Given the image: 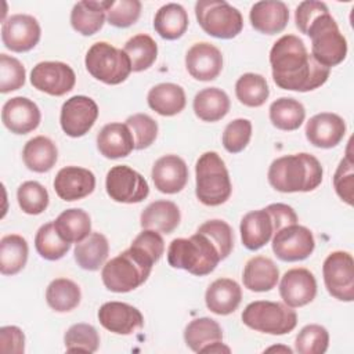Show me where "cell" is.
<instances>
[{
	"label": "cell",
	"instance_id": "6da1fadb",
	"mask_svg": "<svg viewBox=\"0 0 354 354\" xmlns=\"http://www.w3.org/2000/svg\"><path fill=\"white\" fill-rule=\"evenodd\" d=\"M274 83L283 90L311 91L321 87L330 69L319 65L296 35H283L270 50Z\"/></svg>",
	"mask_w": 354,
	"mask_h": 354
},
{
	"label": "cell",
	"instance_id": "7a4b0ae2",
	"mask_svg": "<svg viewBox=\"0 0 354 354\" xmlns=\"http://www.w3.org/2000/svg\"><path fill=\"white\" fill-rule=\"evenodd\" d=\"M324 170L319 160L310 153L285 155L268 167V183L279 192H310L322 183Z\"/></svg>",
	"mask_w": 354,
	"mask_h": 354
},
{
	"label": "cell",
	"instance_id": "3957f363",
	"mask_svg": "<svg viewBox=\"0 0 354 354\" xmlns=\"http://www.w3.org/2000/svg\"><path fill=\"white\" fill-rule=\"evenodd\" d=\"M155 261L141 249H129L102 266L101 279L105 288L115 293H126L141 286L149 277Z\"/></svg>",
	"mask_w": 354,
	"mask_h": 354
},
{
	"label": "cell",
	"instance_id": "277c9868",
	"mask_svg": "<svg viewBox=\"0 0 354 354\" xmlns=\"http://www.w3.org/2000/svg\"><path fill=\"white\" fill-rule=\"evenodd\" d=\"M167 261L173 268L203 277L214 271L221 257L214 243L205 234L196 231L189 238H176L170 242Z\"/></svg>",
	"mask_w": 354,
	"mask_h": 354
},
{
	"label": "cell",
	"instance_id": "5b68a950",
	"mask_svg": "<svg viewBox=\"0 0 354 354\" xmlns=\"http://www.w3.org/2000/svg\"><path fill=\"white\" fill-rule=\"evenodd\" d=\"M195 194L201 203L218 206L227 202L232 192L230 173L217 152L207 151L199 156L195 165Z\"/></svg>",
	"mask_w": 354,
	"mask_h": 354
},
{
	"label": "cell",
	"instance_id": "8992f818",
	"mask_svg": "<svg viewBox=\"0 0 354 354\" xmlns=\"http://www.w3.org/2000/svg\"><path fill=\"white\" fill-rule=\"evenodd\" d=\"M306 35L311 39L310 54L319 65L330 69L346 58L347 41L329 11L318 15L308 26Z\"/></svg>",
	"mask_w": 354,
	"mask_h": 354
},
{
	"label": "cell",
	"instance_id": "52a82bcc",
	"mask_svg": "<svg viewBox=\"0 0 354 354\" xmlns=\"http://www.w3.org/2000/svg\"><path fill=\"white\" fill-rule=\"evenodd\" d=\"M242 322L257 332L268 335H285L297 325L296 311L285 303L256 300L242 311Z\"/></svg>",
	"mask_w": 354,
	"mask_h": 354
},
{
	"label": "cell",
	"instance_id": "ba28073f",
	"mask_svg": "<svg viewBox=\"0 0 354 354\" xmlns=\"http://www.w3.org/2000/svg\"><path fill=\"white\" fill-rule=\"evenodd\" d=\"M84 65L94 79L105 84H120L133 72L127 54L106 41H97L88 48Z\"/></svg>",
	"mask_w": 354,
	"mask_h": 354
},
{
	"label": "cell",
	"instance_id": "9c48e42d",
	"mask_svg": "<svg viewBox=\"0 0 354 354\" xmlns=\"http://www.w3.org/2000/svg\"><path fill=\"white\" fill-rule=\"evenodd\" d=\"M195 17L201 28L217 39H232L243 28L241 11L224 0H198Z\"/></svg>",
	"mask_w": 354,
	"mask_h": 354
},
{
	"label": "cell",
	"instance_id": "30bf717a",
	"mask_svg": "<svg viewBox=\"0 0 354 354\" xmlns=\"http://www.w3.org/2000/svg\"><path fill=\"white\" fill-rule=\"evenodd\" d=\"M328 293L340 301L354 300V260L348 252L336 250L328 254L322 266Z\"/></svg>",
	"mask_w": 354,
	"mask_h": 354
},
{
	"label": "cell",
	"instance_id": "8fae6325",
	"mask_svg": "<svg viewBox=\"0 0 354 354\" xmlns=\"http://www.w3.org/2000/svg\"><path fill=\"white\" fill-rule=\"evenodd\" d=\"M105 188L111 199L119 203H140L149 194L147 180L126 165L111 167L106 173Z\"/></svg>",
	"mask_w": 354,
	"mask_h": 354
},
{
	"label": "cell",
	"instance_id": "7c38bea8",
	"mask_svg": "<svg viewBox=\"0 0 354 354\" xmlns=\"http://www.w3.org/2000/svg\"><path fill=\"white\" fill-rule=\"evenodd\" d=\"M272 252L282 261H301L307 259L315 248L313 232L300 224H290L271 238Z\"/></svg>",
	"mask_w": 354,
	"mask_h": 354
},
{
	"label": "cell",
	"instance_id": "4fadbf2b",
	"mask_svg": "<svg viewBox=\"0 0 354 354\" xmlns=\"http://www.w3.org/2000/svg\"><path fill=\"white\" fill-rule=\"evenodd\" d=\"M30 83L39 91L61 97L73 88L76 75L65 62L43 61L33 66L30 72Z\"/></svg>",
	"mask_w": 354,
	"mask_h": 354
},
{
	"label": "cell",
	"instance_id": "5bb4252c",
	"mask_svg": "<svg viewBox=\"0 0 354 354\" xmlns=\"http://www.w3.org/2000/svg\"><path fill=\"white\" fill-rule=\"evenodd\" d=\"M98 118V105L86 95H73L62 104L59 123L64 133L77 138L91 130Z\"/></svg>",
	"mask_w": 354,
	"mask_h": 354
},
{
	"label": "cell",
	"instance_id": "9a60e30c",
	"mask_svg": "<svg viewBox=\"0 0 354 354\" xmlns=\"http://www.w3.org/2000/svg\"><path fill=\"white\" fill-rule=\"evenodd\" d=\"M41 29L37 19L28 14H14L1 25V41L14 53L32 50L40 40Z\"/></svg>",
	"mask_w": 354,
	"mask_h": 354
},
{
	"label": "cell",
	"instance_id": "2e32d148",
	"mask_svg": "<svg viewBox=\"0 0 354 354\" xmlns=\"http://www.w3.org/2000/svg\"><path fill=\"white\" fill-rule=\"evenodd\" d=\"M279 295L283 303L292 308L311 303L317 295V281L307 268L288 270L279 282Z\"/></svg>",
	"mask_w": 354,
	"mask_h": 354
},
{
	"label": "cell",
	"instance_id": "e0dca14e",
	"mask_svg": "<svg viewBox=\"0 0 354 354\" xmlns=\"http://www.w3.org/2000/svg\"><path fill=\"white\" fill-rule=\"evenodd\" d=\"M100 324L116 335H131L144 326L141 311L123 301L104 303L98 310Z\"/></svg>",
	"mask_w": 354,
	"mask_h": 354
},
{
	"label": "cell",
	"instance_id": "ac0fdd59",
	"mask_svg": "<svg viewBox=\"0 0 354 354\" xmlns=\"http://www.w3.org/2000/svg\"><path fill=\"white\" fill-rule=\"evenodd\" d=\"M304 133L310 144L329 149L342 142L346 134V122L337 113L321 112L310 118Z\"/></svg>",
	"mask_w": 354,
	"mask_h": 354
},
{
	"label": "cell",
	"instance_id": "d6986e66",
	"mask_svg": "<svg viewBox=\"0 0 354 354\" xmlns=\"http://www.w3.org/2000/svg\"><path fill=\"white\" fill-rule=\"evenodd\" d=\"M185 68L196 80H214L223 69V54L207 41L195 43L185 54Z\"/></svg>",
	"mask_w": 354,
	"mask_h": 354
},
{
	"label": "cell",
	"instance_id": "ffe728a7",
	"mask_svg": "<svg viewBox=\"0 0 354 354\" xmlns=\"http://www.w3.org/2000/svg\"><path fill=\"white\" fill-rule=\"evenodd\" d=\"M95 188V176L91 170L79 166L62 167L54 178L55 194L65 202L88 196Z\"/></svg>",
	"mask_w": 354,
	"mask_h": 354
},
{
	"label": "cell",
	"instance_id": "44dd1931",
	"mask_svg": "<svg viewBox=\"0 0 354 354\" xmlns=\"http://www.w3.org/2000/svg\"><path fill=\"white\" fill-rule=\"evenodd\" d=\"M39 106L26 97H12L3 105L1 122L14 134H28L40 124Z\"/></svg>",
	"mask_w": 354,
	"mask_h": 354
},
{
	"label": "cell",
	"instance_id": "7402d4cb",
	"mask_svg": "<svg viewBox=\"0 0 354 354\" xmlns=\"http://www.w3.org/2000/svg\"><path fill=\"white\" fill-rule=\"evenodd\" d=\"M151 176L159 192L177 194L188 181V166L177 155H165L153 163Z\"/></svg>",
	"mask_w": 354,
	"mask_h": 354
},
{
	"label": "cell",
	"instance_id": "603a6c76",
	"mask_svg": "<svg viewBox=\"0 0 354 354\" xmlns=\"http://www.w3.org/2000/svg\"><path fill=\"white\" fill-rule=\"evenodd\" d=\"M249 19L257 32L275 35L286 28L289 21V8L279 0H261L252 6Z\"/></svg>",
	"mask_w": 354,
	"mask_h": 354
},
{
	"label": "cell",
	"instance_id": "cb8c5ba5",
	"mask_svg": "<svg viewBox=\"0 0 354 354\" xmlns=\"http://www.w3.org/2000/svg\"><path fill=\"white\" fill-rule=\"evenodd\" d=\"M239 231L243 246L249 250H259L274 235L272 218L266 209L252 210L242 217Z\"/></svg>",
	"mask_w": 354,
	"mask_h": 354
},
{
	"label": "cell",
	"instance_id": "d4e9b609",
	"mask_svg": "<svg viewBox=\"0 0 354 354\" xmlns=\"http://www.w3.org/2000/svg\"><path fill=\"white\" fill-rule=\"evenodd\" d=\"M97 148L108 159H119L134 149V138L126 123H108L97 134Z\"/></svg>",
	"mask_w": 354,
	"mask_h": 354
},
{
	"label": "cell",
	"instance_id": "484cf974",
	"mask_svg": "<svg viewBox=\"0 0 354 354\" xmlns=\"http://www.w3.org/2000/svg\"><path fill=\"white\" fill-rule=\"evenodd\" d=\"M242 300L239 283L231 278H218L213 281L205 293L206 307L217 315L234 313Z\"/></svg>",
	"mask_w": 354,
	"mask_h": 354
},
{
	"label": "cell",
	"instance_id": "4316f807",
	"mask_svg": "<svg viewBox=\"0 0 354 354\" xmlns=\"http://www.w3.org/2000/svg\"><path fill=\"white\" fill-rule=\"evenodd\" d=\"M112 0H83L77 1L71 11V25L72 28L83 35L91 36L97 33L106 19V10L109 8Z\"/></svg>",
	"mask_w": 354,
	"mask_h": 354
},
{
	"label": "cell",
	"instance_id": "83f0119b",
	"mask_svg": "<svg viewBox=\"0 0 354 354\" xmlns=\"http://www.w3.org/2000/svg\"><path fill=\"white\" fill-rule=\"evenodd\" d=\"M279 279L277 264L266 256H254L245 264L242 281L243 286L252 292H268L275 288Z\"/></svg>",
	"mask_w": 354,
	"mask_h": 354
},
{
	"label": "cell",
	"instance_id": "f1b7e54d",
	"mask_svg": "<svg viewBox=\"0 0 354 354\" xmlns=\"http://www.w3.org/2000/svg\"><path fill=\"white\" fill-rule=\"evenodd\" d=\"M181 220L178 206L171 201H155L149 203L140 216L142 230H155L162 234L173 232Z\"/></svg>",
	"mask_w": 354,
	"mask_h": 354
},
{
	"label": "cell",
	"instance_id": "f546056e",
	"mask_svg": "<svg viewBox=\"0 0 354 354\" xmlns=\"http://www.w3.org/2000/svg\"><path fill=\"white\" fill-rule=\"evenodd\" d=\"M147 102L156 113L162 116H174L185 108L187 98L181 86L176 83H159L148 91Z\"/></svg>",
	"mask_w": 354,
	"mask_h": 354
},
{
	"label": "cell",
	"instance_id": "4dcf8cb0",
	"mask_svg": "<svg viewBox=\"0 0 354 354\" xmlns=\"http://www.w3.org/2000/svg\"><path fill=\"white\" fill-rule=\"evenodd\" d=\"M22 159L25 166L36 173L50 171L58 159L57 145L44 136H37L30 138L24 149Z\"/></svg>",
	"mask_w": 354,
	"mask_h": 354
},
{
	"label": "cell",
	"instance_id": "1f68e13d",
	"mask_svg": "<svg viewBox=\"0 0 354 354\" xmlns=\"http://www.w3.org/2000/svg\"><path fill=\"white\" fill-rule=\"evenodd\" d=\"M194 112L203 122H217L223 119L231 106L227 93L218 87H206L194 97Z\"/></svg>",
	"mask_w": 354,
	"mask_h": 354
},
{
	"label": "cell",
	"instance_id": "d6a6232c",
	"mask_svg": "<svg viewBox=\"0 0 354 354\" xmlns=\"http://www.w3.org/2000/svg\"><path fill=\"white\" fill-rule=\"evenodd\" d=\"M109 254V243L104 234L91 232L82 242L76 243L73 256L83 270L97 271L104 266Z\"/></svg>",
	"mask_w": 354,
	"mask_h": 354
},
{
	"label": "cell",
	"instance_id": "836d02e7",
	"mask_svg": "<svg viewBox=\"0 0 354 354\" xmlns=\"http://www.w3.org/2000/svg\"><path fill=\"white\" fill-rule=\"evenodd\" d=\"M188 28V14L181 4L167 3L162 6L153 18V29L166 40L180 39Z\"/></svg>",
	"mask_w": 354,
	"mask_h": 354
},
{
	"label": "cell",
	"instance_id": "e575fe53",
	"mask_svg": "<svg viewBox=\"0 0 354 354\" xmlns=\"http://www.w3.org/2000/svg\"><path fill=\"white\" fill-rule=\"evenodd\" d=\"M28 242L18 234H8L0 239V272L3 275L18 274L28 261Z\"/></svg>",
	"mask_w": 354,
	"mask_h": 354
},
{
	"label": "cell",
	"instance_id": "d590c367",
	"mask_svg": "<svg viewBox=\"0 0 354 354\" xmlns=\"http://www.w3.org/2000/svg\"><path fill=\"white\" fill-rule=\"evenodd\" d=\"M55 230L69 243H79L91 234V220L83 209L72 207L64 210L54 220Z\"/></svg>",
	"mask_w": 354,
	"mask_h": 354
},
{
	"label": "cell",
	"instance_id": "8d00e7d4",
	"mask_svg": "<svg viewBox=\"0 0 354 354\" xmlns=\"http://www.w3.org/2000/svg\"><path fill=\"white\" fill-rule=\"evenodd\" d=\"M184 340L192 351L202 353L205 347L223 342V329L218 322L212 318H196L185 326Z\"/></svg>",
	"mask_w": 354,
	"mask_h": 354
},
{
	"label": "cell",
	"instance_id": "74e56055",
	"mask_svg": "<svg viewBox=\"0 0 354 354\" xmlns=\"http://www.w3.org/2000/svg\"><path fill=\"white\" fill-rule=\"evenodd\" d=\"M268 111L272 126L285 131L297 130L306 118V109L303 104L292 97H281L275 100L270 105Z\"/></svg>",
	"mask_w": 354,
	"mask_h": 354
},
{
	"label": "cell",
	"instance_id": "f35d334b",
	"mask_svg": "<svg viewBox=\"0 0 354 354\" xmlns=\"http://www.w3.org/2000/svg\"><path fill=\"white\" fill-rule=\"evenodd\" d=\"M80 299L79 285L68 278H55L46 289V301L57 313L72 311L79 306Z\"/></svg>",
	"mask_w": 354,
	"mask_h": 354
},
{
	"label": "cell",
	"instance_id": "ab89813d",
	"mask_svg": "<svg viewBox=\"0 0 354 354\" xmlns=\"http://www.w3.org/2000/svg\"><path fill=\"white\" fill-rule=\"evenodd\" d=\"M123 51L131 62V71L142 72L156 61L158 44L149 35L138 33L126 41Z\"/></svg>",
	"mask_w": 354,
	"mask_h": 354
},
{
	"label": "cell",
	"instance_id": "60d3db41",
	"mask_svg": "<svg viewBox=\"0 0 354 354\" xmlns=\"http://www.w3.org/2000/svg\"><path fill=\"white\" fill-rule=\"evenodd\" d=\"M235 95L239 102L246 106H261L270 95V88L266 77L252 72L243 73L235 83Z\"/></svg>",
	"mask_w": 354,
	"mask_h": 354
},
{
	"label": "cell",
	"instance_id": "b9f144b4",
	"mask_svg": "<svg viewBox=\"0 0 354 354\" xmlns=\"http://www.w3.org/2000/svg\"><path fill=\"white\" fill-rule=\"evenodd\" d=\"M35 248L40 257L55 261L62 259L68 250L71 249V243L61 238L58 231L55 230L54 221L43 224L35 236Z\"/></svg>",
	"mask_w": 354,
	"mask_h": 354
},
{
	"label": "cell",
	"instance_id": "7bdbcfd3",
	"mask_svg": "<svg viewBox=\"0 0 354 354\" xmlns=\"http://www.w3.org/2000/svg\"><path fill=\"white\" fill-rule=\"evenodd\" d=\"M65 348L69 353H95L100 346V335L90 324H75L64 336Z\"/></svg>",
	"mask_w": 354,
	"mask_h": 354
},
{
	"label": "cell",
	"instance_id": "ee69618b",
	"mask_svg": "<svg viewBox=\"0 0 354 354\" xmlns=\"http://www.w3.org/2000/svg\"><path fill=\"white\" fill-rule=\"evenodd\" d=\"M18 205L26 214H40L48 206V192L37 181H25L17 191Z\"/></svg>",
	"mask_w": 354,
	"mask_h": 354
},
{
	"label": "cell",
	"instance_id": "f6af8a7d",
	"mask_svg": "<svg viewBox=\"0 0 354 354\" xmlns=\"http://www.w3.org/2000/svg\"><path fill=\"white\" fill-rule=\"evenodd\" d=\"M328 346L329 333L318 324L306 325L295 339V350L299 354H324Z\"/></svg>",
	"mask_w": 354,
	"mask_h": 354
},
{
	"label": "cell",
	"instance_id": "bcb514c9",
	"mask_svg": "<svg viewBox=\"0 0 354 354\" xmlns=\"http://www.w3.org/2000/svg\"><path fill=\"white\" fill-rule=\"evenodd\" d=\"M199 232L205 234L217 248L221 260L227 259L234 248V232L228 223L224 220H207L198 227Z\"/></svg>",
	"mask_w": 354,
	"mask_h": 354
},
{
	"label": "cell",
	"instance_id": "7dc6e473",
	"mask_svg": "<svg viewBox=\"0 0 354 354\" xmlns=\"http://www.w3.org/2000/svg\"><path fill=\"white\" fill-rule=\"evenodd\" d=\"M126 124L134 138V149H145L158 137V123L147 113H134L126 119Z\"/></svg>",
	"mask_w": 354,
	"mask_h": 354
},
{
	"label": "cell",
	"instance_id": "c3c4849f",
	"mask_svg": "<svg viewBox=\"0 0 354 354\" xmlns=\"http://www.w3.org/2000/svg\"><path fill=\"white\" fill-rule=\"evenodd\" d=\"M252 137V122L249 119L238 118L230 122L223 131V147L230 153L242 152Z\"/></svg>",
	"mask_w": 354,
	"mask_h": 354
},
{
	"label": "cell",
	"instance_id": "681fc988",
	"mask_svg": "<svg viewBox=\"0 0 354 354\" xmlns=\"http://www.w3.org/2000/svg\"><path fill=\"white\" fill-rule=\"evenodd\" d=\"M26 71L19 59L0 54V91L3 94L15 91L25 84Z\"/></svg>",
	"mask_w": 354,
	"mask_h": 354
},
{
	"label": "cell",
	"instance_id": "f907efd6",
	"mask_svg": "<svg viewBox=\"0 0 354 354\" xmlns=\"http://www.w3.org/2000/svg\"><path fill=\"white\" fill-rule=\"evenodd\" d=\"M141 7L138 0H112L106 10V21L115 28H129L140 18Z\"/></svg>",
	"mask_w": 354,
	"mask_h": 354
},
{
	"label": "cell",
	"instance_id": "816d5d0a",
	"mask_svg": "<svg viewBox=\"0 0 354 354\" xmlns=\"http://www.w3.org/2000/svg\"><path fill=\"white\" fill-rule=\"evenodd\" d=\"M354 163L347 155L343 158L335 171L333 176V187L337 196L346 202L347 205H353V194H354Z\"/></svg>",
	"mask_w": 354,
	"mask_h": 354
},
{
	"label": "cell",
	"instance_id": "f5cc1de1",
	"mask_svg": "<svg viewBox=\"0 0 354 354\" xmlns=\"http://www.w3.org/2000/svg\"><path fill=\"white\" fill-rule=\"evenodd\" d=\"M133 246L147 253L155 263L159 261L165 252V241L155 230H142L131 242Z\"/></svg>",
	"mask_w": 354,
	"mask_h": 354
},
{
	"label": "cell",
	"instance_id": "db71d44e",
	"mask_svg": "<svg viewBox=\"0 0 354 354\" xmlns=\"http://www.w3.org/2000/svg\"><path fill=\"white\" fill-rule=\"evenodd\" d=\"M329 11L328 6L324 1H317V0H306L301 1L295 11V22L297 29L306 35L308 26L311 22L321 14Z\"/></svg>",
	"mask_w": 354,
	"mask_h": 354
},
{
	"label": "cell",
	"instance_id": "11a10c76",
	"mask_svg": "<svg viewBox=\"0 0 354 354\" xmlns=\"http://www.w3.org/2000/svg\"><path fill=\"white\" fill-rule=\"evenodd\" d=\"M0 351L3 354H22L25 351V335L18 326L0 328Z\"/></svg>",
	"mask_w": 354,
	"mask_h": 354
},
{
	"label": "cell",
	"instance_id": "9f6ffc18",
	"mask_svg": "<svg viewBox=\"0 0 354 354\" xmlns=\"http://www.w3.org/2000/svg\"><path fill=\"white\" fill-rule=\"evenodd\" d=\"M266 210L270 213L274 224V234L278 232L279 230L296 224L299 221L296 212L293 210L292 206L285 205V203H271L266 207ZM274 236V235H272Z\"/></svg>",
	"mask_w": 354,
	"mask_h": 354
},
{
	"label": "cell",
	"instance_id": "6f0895ef",
	"mask_svg": "<svg viewBox=\"0 0 354 354\" xmlns=\"http://www.w3.org/2000/svg\"><path fill=\"white\" fill-rule=\"evenodd\" d=\"M223 351H225V353L231 351V348L228 346L223 344V342L213 343V344H210V346H207L202 350V353H223Z\"/></svg>",
	"mask_w": 354,
	"mask_h": 354
},
{
	"label": "cell",
	"instance_id": "680465c9",
	"mask_svg": "<svg viewBox=\"0 0 354 354\" xmlns=\"http://www.w3.org/2000/svg\"><path fill=\"white\" fill-rule=\"evenodd\" d=\"M266 351H283V353L292 354V348H289V347H282V346H272V347L267 348Z\"/></svg>",
	"mask_w": 354,
	"mask_h": 354
}]
</instances>
